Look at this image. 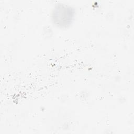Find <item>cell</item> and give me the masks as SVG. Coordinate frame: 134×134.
Instances as JSON below:
<instances>
[{"instance_id": "cell-1", "label": "cell", "mask_w": 134, "mask_h": 134, "mask_svg": "<svg viewBox=\"0 0 134 134\" xmlns=\"http://www.w3.org/2000/svg\"><path fill=\"white\" fill-rule=\"evenodd\" d=\"M59 10L54 13L53 16L54 21L58 25L64 26L68 25L70 21L72 20V12H71L70 9L68 10L67 8H59Z\"/></svg>"}]
</instances>
